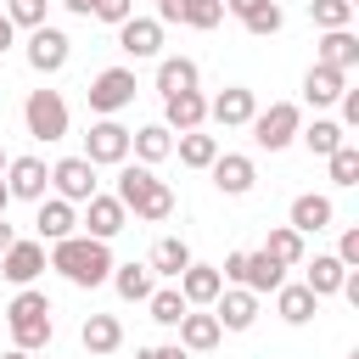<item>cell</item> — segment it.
<instances>
[{"label":"cell","instance_id":"cell-48","mask_svg":"<svg viewBox=\"0 0 359 359\" xmlns=\"http://www.w3.org/2000/svg\"><path fill=\"white\" fill-rule=\"evenodd\" d=\"M11 45H17V28H11V17H6V11H0V56H6V50H11Z\"/></svg>","mask_w":359,"mask_h":359},{"label":"cell","instance_id":"cell-22","mask_svg":"<svg viewBox=\"0 0 359 359\" xmlns=\"http://www.w3.org/2000/svg\"><path fill=\"white\" fill-rule=\"evenodd\" d=\"M163 123H168L174 135H185V129H202V123H208V95H202V90L163 95Z\"/></svg>","mask_w":359,"mask_h":359},{"label":"cell","instance_id":"cell-29","mask_svg":"<svg viewBox=\"0 0 359 359\" xmlns=\"http://www.w3.org/2000/svg\"><path fill=\"white\" fill-rule=\"evenodd\" d=\"M107 280H112V292H118L123 303H146V297H151V286H157V275H151L146 264H112V275H107Z\"/></svg>","mask_w":359,"mask_h":359},{"label":"cell","instance_id":"cell-38","mask_svg":"<svg viewBox=\"0 0 359 359\" xmlns=\"http://www.w3.org/2000/svg\"><path fill=\"white\" fill-rule=\"evenodd\" d=\"M241 28H247V34H252V39H275V34H280V28H286V11H280V6H275V0H269V6H258V11H252V17H241Z\"/></svg>","mask_w":359,"mask_h":359},{"label":"cell","instance_id":"cell-50","mask_svg":"<svg viewBox=\"0 0 359 359\" xmlns=\"http://www.w3.org/2000/svg\"><path fill=\"white\" fill-rule=\"evenodd\" d=\"M62 6H67L73 17H90V0H62Z\"/></svg>","mask_w":359,"mask_h":359},{"label":"cell","instance_id":"cell-45","mask_svg":"<svg viewBox=\"0 0 359 359\" xmlns=\"http://www.w3.org/2000/svg\"><path fill=\"white\" fill-rule=\"evenodd\" d=\"M135 359H196V353H185L180 342H163V348H140Z\"/></svg>","mask_w":359,"mask_h":359},{"label":"cell","instance_id":"cell-53","mask_svg":"<svg viewBox=\"0 0 359 359\" xmlns=\"http://www.w3.org/2000/svg\"><path fill=\"white\" fill-rule=\"evenodd\" d=\"M0 174H6V146H0Z\"/></svg>","mask_w":359,"mask_h":359},{"label":"cell","instance_id":"cell-51","mask_svg":"<svg viewBox=\"0 0 359 359\" xmlns=\"http://www.w3.org/2000/svg\"><path fill=\"white\" fill-rule=\"evenodd\" d=\"M6 208H11V191H6V180H0V213H6Z\"/></svg>","mask_w":359,"mask_h":359},{"label":"cell","instance_id":"cell-23","mask_svg":"<svg viewBox=\"0 0 359 359\" xmlns=\"http://www.w3.org/2000/svg\"><path fill=\"white\" fill-rule=\"evenodd\" d=\"M34 230H39V241L50 247V241H62V236H73V230H79V208H73V202H62V196H39Z\"/></svg>","mask_w":359,"mask_h":359},{"label":"cell","instance_id":"cell-46","mask_svg":"<svg viewBox=\"0 0 359 359\" xmlns=\"http://www.w3.org/2000/svg\"><path fill=\"white\" fill-rule=\"evenodd\" d=\"M258 6H269V0H224V11H230V17H252Z\"/></svg>","mask_w":359,"mask_h":359},{"label":"cell","instance_id":"cell-19","mask_svg":"<svg viewBox=\"0 0 359 359\" xmlns=\"http://www.w3.org/2000/svg\"><path fill=\"white\" fill-rule=\"evenodd\" d=\"M129 157L146 163V168L168 163V157H174V129H168V123H140V129H129Z\"/></svg>","mask_w":359,"mask_h":359},{"label":"cell","instance_id":"cell-7","mask_svg":"<svg viewBox=\"0 0 359 359\" xmlns=\"http://www.w3.org/2000/svg\"><path fill=\"white\" fill-rule=\"evenodd\" d=\"M22 56H28V67H34L39 79H50V73H62V67H67V56H73V39H67L62 28L39 22V28H28V45H22Z\"/></svg>","mask_w":359,"mask_h":359},{"label":"cell","instance_id":"cell-42","mask_svg":"<svg viewBox=\"0 0 359 359\" xmlns=\"http://www.w3.org/2000/svg\"><path fill=\"white\" fill-rule=\"evenodd\" d=\"M90 17L107 22V28H118L123 17H135V0H90Z\"/></svg>","mask_w":359,"mask_h":359},{"label":"cell","instance_id":"cell-30","mask_svg":"<svg viewBox=\"0 0 359 359\" xmlns=\"http://www.w3.org/2000/svg\"><path fill=\"white\" fill-rule=\"evenodd\" d=\"M196 62L191 56H157V95H180V90H196Z\"/></svg>","mask_w":359,"mask_h":359},{"label":"cell","instance_id":"cell-12","mask_svg":"<svg viewBox=\"0 0 359 359\" xmlns=\"http://www.w3.org/2000/svg\"><path fill=\"white\" fill-rule=\"evenodd\" d=\"M252 112H258V95H252L247 84H224V90L208 101V118H213L219 129H247Z\"/></svg>","mask_w":359,"mask_h":359},{"label":"cell","instance_id":"cell-44","mask_svg":"<svg viewBox=\"0 0 359 359\" xmlns=\"http://www.w3.org/2000/svg\"><path fill=\"white\" fill-rule=\"evenodd\" d=\"M337 107H342V118H337V123H342V129H359V90H342V95H337Z\"/></svg>","mask_w":359,"mask_h":359},{"label":"cell","instance_id":"cell-52","mask_svg":"<svg viewBox=\"0 0 359 359\" xmlns=\"http://www.w3.org/2000/svg\"><path fill=\"white\" fill-rule=\"evenodd\" d=\"M0 359H34V353H28V348H11V353H0Z\"/></svg>","mask_w":359,"mask_h":359},{"label":"cell","instance_id":"cell-37","mask_svg":"<svg viewBox=\"0 0 359 359\" xmlns=\"http://www.w3.org/2000/svg\"><path fill=\"white\" fill-rule=\"evenodd\" d=\"M325 168H331V185H342V191H348V185H359V146H353V140H342V146L325 157Z\"/></svg>","mask_w":359,"mask_h":359},{"label":"cell","instance_id":"cell-20","mask_svg":"<svg viewBox=\"0 0 359 359\" xmlns=\"http://www.w3.org/2000/svg\"><path fill=\"white\" fill-rule=\"evenodd\" d=\"M174 331H180V348H185V353H213L219 337H224V325L213 320V309H208V314H202V309H185Z\"/></svg>","mask_w":359,"mask_h":359},{"label":"cell","instance_id":"cell-43","mask_svg":"<svg viewBox=\"0 0 359 359\" xmlns=\"http://www.w3.org/2000/svg\"><path fill=\"white\" fill-rule=\"evenodd\" d=\"M337 258H342L348 269H359V224H348V230H342V241H337Z\"/></svg>","mask_w":359,"mask_h":359},{"label":"cell","instance_id":"cell-26","mask_svg":"<svg viewBox=\"0 0 359 359\" xmlns=\"http://www.w3.org/2000/svg\"><path fill=\"white\" fill-rule=\"evenodd\" d=\"M342 90H348V73H337V67H325V62H314V67L303 73V101H309V107H337Z\"/></svg>","mask_w":359,"mask_h":359},{"label":"cell","instance_id":"cell-39","mask_svg":"<svg viewBox=\"0 0 359 359\" xmlns=\"http://www.w3.org/2000/svg\"><path fill=\"white\" fill-rule=\"evenodd\" d=\"M180 22L185 28H219L224 22V0H185L180 6Z\"/></svg>","mask_w":359,"mask_h":359},{"label":"cell","instance_id":"cell-10","mask_svg":"<svg viewBox=\"0 0 359 359\" xmlns=\"http://www.w3.org/2000/svg\"><path fill=\"white\" fill-rule=\"evenodd\" d=\"M50 196H62V202H90L95 196V163L90 157H62V163H50Z\"/></svg>","mask_w":359,"mask_h":359},{"label":"cell","instance_id":"cell-4","mask_svg":"<svg viewBox=\"0 0 359 359\" xmlns=\"http://www.w3.org/2000/svg\"><path fill=\"white\" fill-rule=\"evenodd\" d=\"M219 275H224V286H247V292L269 297V292L286 280V264H275V258L258 247V252H230V258L219 264Z\"/></svg>","mask_w":359,"mask_h":359},{"label":"cell","instance_id":"cell-35","mask_svg":"<svg viewBox=\"0 0 359 359\" xmlns=\"http://www.w3.org/2000/svg\"><path fill=\"white\" fill-rule=\"evenodd\" d=\"M146 309H151V320H157V325H168V331H174V325H180V314H185L191 303L180 297V286H151Z\"/></svg>","mask_w":359,"mask_h":359},{"label":"cell","instance_id":"cell-27","mask_svg":"<svg viewBox=\"0 0 359 359\" xmlns=\"http://www.w3.org/2000/svg\"><path fill=\"white\" fill-rule=\"evenodd\" d=\"M151 191H157V174H151L146 163H118V191H112V196H118L129 213H135V208H140Z\"/></svg>","mask_w":359,"mask_h":359},{"label":"cell","instance_id":"cell-47","mask_svg":"<svg viewBox=\"0 0 359 359\" xmlns=\"http://www.w3.org/2000/svg\"><path fill=\"white\" fill-rule=\"evenodd\" d=\"M180 6L185 0H157V22H180Z\"/></svg>","mask_w":359,"mask_h":359},{"label":"cell","instance_id":"cell-28","mask_svg":"<svg viewBox=\"0 0 359 359\" xmlns=\"http://www.w3.org/2000/svg\"><path fill=\"white\" fill-rule=\"evenodd\" d=\"M303 264H309V258H303ZM342 275H348V264H342L337 252H314V264H309L303 286H309L314 297H337V292H342Z\"/></svg>","mask_w":359,"mask_h":359},{"label":"cell","instance_id":"cell-5","mask_svg":"<svg viewBox=\"0 0 359 359\" xmlns=\"http://www.w3.org/2000/svg\"><path fill=\"white\" fill-rule=\"evenodd\" d=\"M135 67H101L95 79H90V90H84V101H90V112L95 118H118L129 101H135Z\"/></svg>","mask_w":359,"mask_h":359},{"label":"cell","instance_id":"cell-21","mask_svg":"<svg viewBox=\"0 0 359 359\" xmlns=\"http://www.w3.org/2000/svg\"><path fill=\"white\" fill-rule=\"evenodd\" d=\"M314 62H325V67H337V73H353V67H359V34H353V28H325L320 45H314Z\"/></svg>","mask_w":359,"mask_h":359},{"label":"cell","instance_id":"cell-41","mask_svg":"<svg viewBox=\"0 0 359 359\" xmlns=\"http://www.w3.org/2000/svg\"><path fill=\"white\" fill-rule=\"evenodd\" d=\"M168 213H174V191H168V185L157 180V191H151V196H146V202L135 208V219H146V224H163Z\"/></svg>","mask_w":359,"mask_h":359},{"label":"cell","instance_id":"cell-3","mask_svg":"<svg viewBox=\"0 0 359 359\" xmlns=\"http://www.w3.org/2000/svg\"><path fill=\"white\" fill-rule=\"evenodd\" d=\"M247 129H252V146L258 151H286L297 140V129H303V107L297 101H269V107L252 112Z\"/></svg>","mask_w":359,"mask_h":359},{"label":"cell","instance_id":"cell-14","mask_svg":"<svg viewBox=\"0 0 359 359\" xmlns=\"http://www.w3.org/2000/svg\"><path fill=\"white\" fill-rule=\"evenodd\" d=\"M0 275L11 280V286H34L39 275H45V241H11L6 252H0Z\"/></svg>","mask_w":359,"mask_h":359},{"label":"cell","instance_id":"cell-8","mask_svg":"<svg viewBox=\"0 0 359 359\" xmlns=\"http://www.w3.org/2000/svg\"><path fill=\"white\" fill-rule=\"evenodd\" d=\"M79 157H90L95 168H118V163H129V129H123L118 118H95L90 135H84V151H79Z\"/></svg>","mask_w":359,"mask_h":359},{"label":"cell","instance_id":"cell-40","mask_svg":"<svg viewBox=\"0 0 359 359\" xmlns=\"http://www.w3.org/2000/svg\"><path fill=\"white\" fill-rule=\"evenodd\" d=\"M6 17H11V28H39V22H50V0H6Z\"/></svg>","mask_w":359,"mask_h":359},{"label":"cell","instance_id":"cell-31","mask_svg":"<svg viewBox=\"0 0 359 359\" xmlns=\"http://www.w3.org/2000/svg\"><path fill=\"white\" fill-rule=\"evenodd\" d=\"M309 236H297L292 224H269V236H264V252L275 258V264H286V269H297L303 258H309V247H303Z\"/></svg>","mask_w":359,"mask_h":359},{"label":"cell","instance_id":"cell-17","mask_svg":"<svg viewBox=\"0 0 359 359\" xmlns=\"http://www.w3.org/2000/svg\"><path fill=\"white\" fill-rule=\"evenodd\" d=\"M331 219H337V208H331V196H320V191H303V196H292V208H286V224H292L297 236H320V230H331Z\"/></svg>","mask_w":359,"mask_h":359},{"label":"cell","instance_id":"cell-33","mask_svg":"<svg viewBox=\"0 0 359 359\" xmlns=\"http://www.w3.org/2000/svg\"><path fill=\"white\" fill-rule=\"evenodd\" d=\"M174 157H180L185 168H208V163L219 157V135H208V129H185V135L174 140Z\"/></svg>","mask_w":359,"mask_h":359},{"label":"cell","instance_id":"cell-2","mask_svg":"<svg viewBox=\"0 0 359 359\" xmlns=\"http://www.w3.org/2000/svg\"><path fill=\"white\" fill-rule=\"evenodd\" d=\"M6 325H11V342H17V348H28V353L50 348V337H56V325H50V297H45L39 286H17V297L6 303Z\"/></svg>","mask_w":359,"mask_h":359},{"label":"cell","instance_id":"cell-32","mask_svg":"<svg viewBox=\"0 0 359 359\" xmlns=\"http://www.w3.org/2000/svg\"><path fill=\"white\" fill-rule=\"evenodd\" d=\"M297 140L309 146V157H331V151L348 140V129H342L337 118H314V123H303V129H297Z\"/></svg>","mask_w":359,"mask_h":359},{"label":"cell","instance_id":"cell-13","mask_svg":"<svg viewBox=\"0 0 359 359\" xmlns=\"http://www.w3.org/2000/svg\"><path fill=\"white\" fill-rule=\"evenodd\" d=\"M79 208H84V219H79V224H84V236H95V241H112V236L129 224V208H123L118 196H107V191H95V196H90V202H79Z\"/></svg>","mask_w":359,"mask_h":359},{"label":"cell","instance_id":"cell-34","mask_svg":"<svg viewBox=\"0 0 359 359\" xmlns=\"http://www.w3.org/2000/svg\"><path fill=\"white\" fill-rule=\"evenodd\" d=\"M185 264H191V247H185L180 236H163V241L146 252V269H151V275H163V280H174Z\"/></svg>","mask_w":359,"mask_h":359},{"label":"cell","instance_id":"cell-11","mask_svg":"<svg viewBox=\"0 0 359 359\" xmlns=\"http://www.w3.org/2000/svg\"><path fill=\"white\" fill-rule=\"evenodd\" d=\"M118 50L135 56V62L163 56V22H157V17H123V22H118Z\"/></svg>","mask_w":359,"mask_h":359},{"label":"cell","instance_id":"cell-15","mask_svg":"<svg viewBox=\"0 0 359 359\" xmlns=\"http://www.w3.org/2000/svg\"><path fill=\"white\" fill-rule=\"evenodd\" d=\"M174 286H180V297L191 303V309H213V297L224 292V275H219V264H185L180 275H174Z\"/></svg>","mask_w":359,"mask_h":359},{"label":"cell","instance_id":"cell-9","mask_svg":"<svg viewBox=\"0 0 359 359\" xmlns=\"http://www.w3.org/2000/svg\"><path fill=\"white\" fill-rule=\"evenodd\" d=\"M6 191H11V202H39L45 191H50V168H45V157H34V151H22V157H6Z\"/></svg>","mask_w":359,"mask_h":359},{"label":"cell","instance_id":"cell-25","mask_svg":"<svg viewBox=\"0 0 359 359\" xmlns=\"http://www.w3.org/2000/svg\"><path fill=\"white\" fill-rule=\"evenodd\" d=\"M275 314H280L286 325H309V320L320 314V297H314L303 280H280V286H275Z\"/></svg>","mask_w":359,"mask_h":359},{"label":"cell","instance_id":"cell-49","mask_svg":"<svg viewBox=\"0 0 359 359\" xmlns=\"http://www.w3.org/2000/svg\"><path fill=\"white\" fill-rule=\"evenodd\" d=\"M11 241H17V230H11V224H6V213H0V252H6Z\"/></svg>","mask_w":359,"mask_h":359},{"label":"cell","instance_id":"cell-1","mask_svg":"<svg viewBox=\"0 0 359 359\" xmlns=\"http://www.w3.org/2000/svg\"><path fill=\"white\" fill-rule=\"evenodd\" d=\"M45 269H56L67 286H101L107 275H112V247L107 241H95V236H62V241H50V252H45Z\"/></svg>","mask_w":359,"mask_h":359},{"label":"cell","instance_id":"cell-16","mask_svg":"<svg viewBox=\"0 0 359 359\" xmlns=\"http://www.w3.org/2000/svg\"><path fill=\"white\" fill-rule=\"evenodd\" d=\"M208 174H213V185H219L224 196H247V191L258 185V163L241 157V151H219V157L208 163Z\"/></svg>","mask_w":359,"mask_h":359},{"label":"cell","instance_id":"cell-24","mask_svg":"<svg viewBox=\"0 0 359 359\" xmlns=\"http://www.w3.org/2000/svg\"><path fill=\"white\" fill-rule=\"evenodd\" d=\"M79 342H84V353H90V359L118 353V348H123V325H118V314H84Z\"/></svg>","mask_w":359,"mask_h":359},{"label":"cell","instance_id":"cell-36","mask_svg":"<svg viewBox=\"0 0 359 359\" xmlns=\"http://www.w3.org/2000/svg\"><path fill=\"white\" fill-rule=\"evenodd\" d=\"M309 22L325 28H353V0H309Z\"/></svg>","mask_w":359,"mask_h":359},{"label":"cell","instance_id":"cell-18","mask_svg":"<svg viewBox=\"0 0 359 359\" xmlns=\"http://www.w3.org/2000/svg\"><path fill=\"white\" fill-rule=\"evenodd\" d=\"M213 320H219L224 331H252V320H258V292L224 286V292L213 297Z\"/></svg>","mask_w":359,"mask_h":359},{"label":"cell","instance_id":"cell-6","mask_svg":"<svg viewBox=\"0 0 359 359\" xmlns=\"http://www.w3.org/2000/svg\"><path fill=\"white\" fill-rule=\"evenodd\" d=\"M22 123H28L34 140L56 146V140L67 135V101H62V90H28V101H22Z\"/></svg>","mask_w":359,"mask_h":359}]
</instances>
